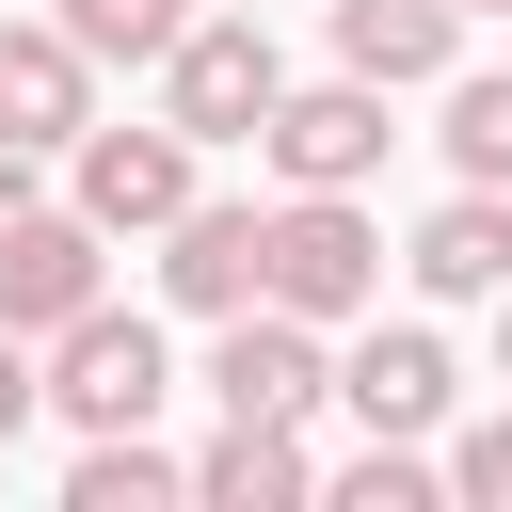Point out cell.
<instances>
[{
	"label": "cell",
	"instance_id": "6da1fadb",
	"mask_svg": "<svg viewBox=\"0 0 512 512\" xmlns=\"http://www.w3.org/2000/svg\"><path fill=\"white\" fill-rule=\"evenodd\" d=\"M288 96V48H272V16L256 0H192L176 16V48H160V128H192V144H256V112Z\"/></svg>",
	"mask_w": 512,
	"mask_h": 512
},
{
	"label": "cell",
	"instance_id": "7a4b0ae2",
	"mask_svg": "<svg viewBox=\"0 0 512 512\" xmlns=\"http://www.w3.org/2000/svg\"><path fill=\"white\" fill-rule=\"evenodd\" d=\"M256 304H288V320H368L384 304V224L352 208V192H288L272 224H256Z\"/></svg>",
	"mask_w": 512,
	"mask_h": 512
},
{
	"label": "cell",
	"instance_id": "3957f363",
	"mask_svg": "<svg viewBox=\"0 0 512 512\" xmlns=\"http://www.w3.org/2000/svg\"><path fill=\"white\" fill-rule=\"evenodd\" d=\"M32 400L48 416H80V432H144L160 400H176V368H160V320H128L112 288L48 336V368H32Z\"/></svg>",
	"mask_w": 512,
	"mask_h": 512
},
{
	"label": "cell",
	"instance_id": "277c9868",
	"mask_svg": "<svg viewBox=\"0 0 512 512\" xmlns=\"http://www.w3.org/2000/svg\"><path fill=\"white\" fill-rule=\"evenodd\" d=\"M384 144H400V128H384V80H352V64H336V80H288V96L256 112V160H272L288 192H368Z\"/></svg>",
	"mask_w": 512,
	"mask_h": 512
},
{
	"label": "cell",
	"instance_id": "5b68a950",
	"mask_svg": "<svg viewBox=\"0 0 512 512\" xmlns=\"http://www.w3.org/2000/svg\"><path fill=\"white\" fill-rule=\"evenodd\" d=\"M192 160H208L192 128H80V144H64V176H80L64 208H80L96 240H160V224L192 208Z\"/></svg>",
	"mask_w": 512,
	"mask_h": 512
},
{
	"label": "cell",
	"instance_id": "8992f818",
	"mask_svg": "<svg viewBox=\"0 0 512 512\" xmlns=\"http://www.w3.org/2000/svg\"><path fill=\"white\" fill-rule=\"evenodd\" d=\"M96 288H112V240H96L80 208H48V192H32V208L0 224V336H64Z\"/></svg>",
	"mask_w": 512,
	"mask_h": 512
},
{
	"label": "cell",
	"instance_id": "52a82bcc",
	"mask_svg": "<svg viewBox=\"0 0 512 512\" xmlns=\"http://www.w3.org/2000/svg\"><path fill=\"white\" fill-rule=\"evenodd\" d=\"M208 400H224V416H320V400H336V352H320V320H288V304H224Z\"/></svg>",
	"mask_w": 512,
	"mask_h": 512
},
{
	"label": "cell",
	"instance_id": "ba28073f",
	"mask_svg": "<svg viewBox=\"0 0 512 512\" xmlns=\"http://www.w3.org/2000/svg\"><path fill=\"white\" fill-rule=\"evenodd\" d=\"M336 400H352V432H448V400H464V368H448V336L432 320H368L352 352H336Z\"/></svg>",
	"mask_w": 512,
	"mask_h": 512
},
{
	"label": "cell",
	"instance_id": "9c48e42d",
	"mask_svg": "<svg viewBox=\"0 0 512 512\" xmlns=\"http://www.w3.org/2000/svg\"><path fill=\"white\" fill-rule=\"evenodd\" d=\"M80 128H96V64L64 48V16H16V0H0V144L48 160V144H80Z\"/></svg>",
	"mask_w": 512,
	"mask_h": 512
},
{
	"label": "cell",
	"instance_id": "30bf717a",
	"mask_svg": "<svg viewBox=\"0 0 512 512\" xmlns=\"http://www.w3.org/2000/svg\"><path fill=\"white\" fill-rule=\"evenodd\" d=\"M192 496H208V512H304V496H320L304 416H224V432L192 448Z\"/></svg>",
	"mask_w": 512,
	"mask_h": 512
},
{
	"label": "cell",
	"instance_id": "8fae6325",
	"mask_svg": "<svg viewBox=\"0 0 512 512\" xmlns=\"http://www.w3.org/2000/svg\"><path fill=\"white\" fill-rule=\"evenodd\" d=\"M256 224H272V208H224V192H192V208L160 224V304H192V320L256 304Z\"/></svg>",
	"mask_w": 512,
	"mask_h": 512
},
{
	"label": "cell",
	"instance_id": "7c38bea8",
	"mask_svg": "<svg viewBox=\"0 0 512 512\" xmlns=\"http://www.w3.org/2000/svg\"><path fill=\"white\" fill-rule=\"evenodd\" d=\"M336 64L384 80V96H416V80L464 64V0H336Z\"/></svg>",
	"mask_w": 512,
	"mask_h": 512
},
{
	"label": "cell",
	"instance_id": "4fadbf2b",
	"mask_svg": "<svg viewBox=\"0 0 512 512\" xmlns=\"http://www.w3.org/2000/svg\"><path fill=\"white\" fill-rule=\"evenodd\" d=\"M400 272H416L432 304H496V288H512V192H480V176H464V192L416 224V256H400Z\"/></svg>",
	"mask_w": 512,
	"mask_h": 512
},
{
	"label": "cell",
	"instance_id": "5bb4252c",
	"mask_svg": "<svg viewBox=\"0 0 512 512\" xmlns=\"http://www.w3.org/2000/svg\"><path fill=\"white\" fill-rule=\"evenodd\" d=\"M160 496H192V464H176V448H144V432H80L64 512H160Z\"/></svg>",
	"mask_w": 512,
	"mask_h": 512
},
{
	"label": "cell",
	"instance_id": "9a60e30c",
	"mask_svg": "<svg viewBox=\"0 0 512 512\" xmlns=\"http://www.w3.org/2000/svg\"><path fill=\"white\" fill-rule=\"evenodd\" d=\"M448 176H480V192H512V64H448Z\"/></svg>",
	"mask_w": 512,
	"mask_h": 512
},
{
	"label": "cell",
	"instance_id": "2e32d148",
	"mask_svg": "<svg viewBox=\"0 0 512 512\" xmlns=\"http://www.w3.org/2000/svg\"><path fill=\"white\" fill-rule=\"evenodd\" d=\"M48 16H64V48H80V64H160L192 0H48Z\"/></svg>",
	"mask_w": 512,
	"mask_h": 512
},
{
	"label": "cell",
	"instance_id": "e0dca14e",
	"mask_svg": "<svg viewBox=\"0 0 512 512\" xmlns=\"http://www.w3.org/2000/svg\"><path fill=\"white\" fill-rule=\"evenodd\" d=\"M448 496H464V512H512V400H496L480 432H448Z\"/></svg>",
	"mask_w": 512,
	"mask_h": 512
},
{
	"label": "cell",
	"instance_id": "ac0fdd59",
	"mask_svg": "<svg viewBox=\"0 0 512 512\" xmlns=\"http://www.w3.org/2000/svg\"><path fill=\"white\" fill-rule=\"evenodd\" d=\"M32 432V336H0V448Z\"/></svg>",
	"mask_w": 512,
	"mask_h": 512
},
{
	"label": "cell",
	"instance_id": "d6986e66",
	"mask_svg": "<svg viewBox=\"0 0 512 512\" xmlns=\"http://www.w3.org/2000/svg\"><path fill=\"white\" fill-rule=\"evenodd\" d=\"M16 208H32V144H0V224H16Z\"/></svg>",
	"mask_w": 512,
	"mask_h": 512
},
{
	"label": "cell",
	"instance_id": "ffe728a7",
	"mask_svg": "<svg viewBox=\"0 0 512 512\" xmlns=\"http://www.w3.org/2000/svg\"><path fill=\"white\" fill-rule=\"evenodd\" d=\"M496 384H512V288H496Z\"/></svg>",
	"mask_w": 512,
	"mask_h": 512
},
{
	"label": "cell",
	"instance_id": "44dd1931",
	"mask_svg": "<svg viewBox=\"0 0 512 512\" xmlns=\"http://www.w3.org/2000/svg\"><path fill=\"white\" fill-rule=\"evenodd\" d=\"M464 16H512V0H464Z\"/></svg>",
	"mask_w": 512,
	"mask_h": 512
}]
</instances>
